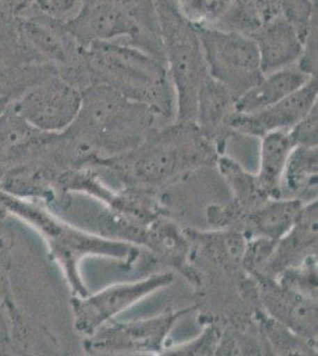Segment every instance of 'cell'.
Instances as JSON below:
<instances>
[{"instance_id": "obj_1", "label": "cell", "mask_w": 318, "mask_h": 356, "mask_svg": "<svg viewBox=\"0 0 318 356\" xmlns=\"http://www.w3.org/2000/svg\"><path fill=\"white\" fill-rule=\"evenodd\" d=\"M81 61L89 86L102 85L158 114L170 115L175 100L166 63L139 49L116 42L82 47Z\"/></svg>"}, {"instance_id": "obj_2", "label": "cell", "mask_w": 318, "mask_h": 356, "mask_svg": "<svg viewBox=\"0 0 318 356\" xmlns=\"http://www.w3.org/2000/svg\"><path fill=\"white\" fill-rule=\"evenodd\" d=\"M65 23L81 47L116 42L166 63L154 0H82Z\"/></svg>"}, {"instance_id": "obj_3", "label": "cell", "mask_w": 318, "mask_h": 356, "mask_svg": "<svg viewBox=\"0 0 318 356\" xmlns=\"http://www.w3.org/2000/svg\"><path fill=\"white\" fill-rule=\"evenodd\" d=\"M164 61L173 83L178 124L196 119L198 95L209 77L198 28L186 21L171 0H154Z\"/></svg>"}, {"instance_id": "obj_4", "label": "cell", "mask_w": 318, "mask_h": 356, "mask_svg": "<svg viewBox=\"0 0 318 356\" xmlns=\"http://www.w3.org/2000/svg\"><path fill=\"white\" fill-rule=\"evenodd\" d=\"M157 114L106 86H89L82 90L77 117L62 134L84 144L127 142L146 132Z\"/></svg>"}, {"instance_id": "obj_5", "label": "cell", "mask_w": 318, "mask_h": 356, "mask_svg": "<svg viewBox=\"0 0 318 356\" xmlns=\"http://www.w3.org/2000/svg\"><path fill=\"white\" fill-rule=\"evenodd\" d=\"M0 203L8 213L24 220L43 235L54 257L65 268V273L77 292L84 293V285L77 273V263L87 254H127L125 246L97 239L95 236L82 233L77 228L65 225L51 213L45 211L37 201L22 199L0 189Z\"/></svg>"}, {"instance_id": "obj_6", "label": "cell", "mask_w": 318, "mask_h": 356, "mask_svg": "<svg viewBox=\"0 0 318 356\" xmlns=\"http://www.w3.org/2000/svg\"><path fill=\"white\" fill-rule=\"evenodd\" d=\"M208 74L238 99L264 76L258 48L245 33L198 28Z\"/></svg>"}, {"instance_id": "obj_7", "label": "cell", "mask_w": 318, "mask_h": 356, "mask_svg": "<svg viewBox=\"0 0 318 356\" xmlns=\"http://www.w3.org/2000/svg\"><path fill=\"white\" fill-rule=\"evenodd\" d=\"M82 90L58 72L50 74L11 102L15 110L37 130L60 134L80 110Z\"/></svg>"}, {"instance_id": "obj_8", "label": "cell", "mask_w": 318, "mask_h": 356, "mask_svg": "<svg viewBox=\"0 0 318 356\" xmlns=\"http://www.w3.org/2000/svg\"><path fill=\"white\" fill-rule=\"evenodd\" d=\"M17 36L33 53L65 76L81 63V47L63 21L42 13L33 5L13 24Z\"/></svg>"}, {"instance_id": "obj_9", "label": "cell", "mask_w": 318, "mask_h": 356, "mask_svg": "<svg viewBox=\"0 0 318 356\" xmlns=\"http://www.w3.org/2000/svg\"><path fill=\"white\" fill-rule=\"evenodd\" d=\"M171 273L149 277L137 283L114 285L90 297L73 300L74 322L77 332L93 335L97 329L113 316L124 312L145 296L173 282Z\"/></svg>"}, {"instance_id": "obj_10", "label": "cell", "mask_w": 318, "mask_h": 356, "mask_svg": "<svg viewBox=\"0 0 318 356\" xmlns=\"http://www.w3.org/2000/svg\"><path fill=\"white\" fill-rule=\"evenodd\" d=\"M57 72L20 41L11 26L0 28V97L11 102Z\"/></svg>"}, {"instance_id": "obj_11", "label": "cell", "mask_w": 318, "mask_h": 356, "mask_svg": "<svg viewBox=\"0 0 318 356\" xmlns=\"http://www.w3.org/2000/svg\"><path fill=\"white\" fill-rule=\"evenodd\" d=\"M317 76L311 77L302 88L265 110L254 113H235L228 126L240 134L262 137L278 130H291L317 105Z\"/></svg>"}, {"instance_id": "obj_12", "label": "cell", "mask_w": 318, "mask_h": 356, "mask_svg": "<svg viewBox=\"0 0 318 356\" xmlns=\"http://www.w3.org/2000/svg\"><path fill=\"white\" fill-rule=\"evenodd\" d=\"M50 136L30 125L10 102L0 114V175L40 158Z\"/></svg>"}, {"instance_id": "obj_13", "label": "cell", "mask_w": 318, "mask_h": 356, "mask_svg": "<svg viewBox=\"0 0 318 356\" xmlns=\"http://www.w3.org/2000/svg\"><path fill=\"white\" fill-rule=\"evenodd\" d=\"M182 312H169L152 320L114 324L101 329L93 344L97 348L159 350L175 321Z\"/></svg>"}, {"instance_id": "obj_14", "label": "cell", "mask_w": 318, "mask_h": 356, "mask_svg": "<svg viewBox=\"0 0 318 356\" xmlns=\"http://www.w3.org/2000/svg\"><path fill=\"white\" fill-rule=\"evenodd\" d=\"M250 36L258 48L264 75L297 65L302 55L303 40L283 16L262 25Z\"/></svg>"}, {"instance_id": "obj_15", "label": "cell", "mask_w": 318, "mask_h": 356, "mask_svg": "<svg viewBox=\"0 0 318 356\" xmlns=\"http://www.w3.org/2000/svg\"><path fill=\"white\" fill-rule=\"evenodd\" d=\"M311 77L314 76L303 72L297 65L265 74L257 85L237 99L235 112L250 114L265 110L302 88Z\"/></svg>"}, {"instance_id": "obj_16", "label": "cell", "mask_w": 318, "mask_h": 356, "mask_svg": "<svg viewBox=\"0 0 318 356\" xmlns=\"http://www.w3.org/2000/svg\"><path fill=\"white\" fill-rule=\"evenodd\" d=\"M262 138L260 170L255 181L262 193L278 196L286 163L296 145L291 138L290 130L273 131Z\"/></svg>"}, {"instance_id": "obj_17", "label": "cell", "mask_w": 318, "mask_h": 356, "mask_svg": "<svg viewBox=\"0 0 318 356\" xmlns=\"http://www.w3.org/2000/svg\"><path fill=\"white\" fill-rule=\"evenodd\" d=\"M279 16L283 15L278 0H232L215 29L250 36Z\"/></svg>"}, {"instance_id": "obj_18", "label": "cell", "mask_w": 318, "mask_h": 356, "mask_svg": "<svg viewBox=\"0 0 318 356\" xmlns=\"http://www.w3.org/2000/svg\"><path fill=\"white\" fill-rule=\"evenodd\" d=\"M235 102L237 97L225 86L208 77L198 95L195 122L207 132L221 130L235 113Z\"/></svg>"}, {"instance_id": "obj_19", "label": "cell", "mask_w": 318, "mask_h": 356, "mask_svg": "<svg viewBox=\"0 0 318 356\" xmlns=\"http://www.w3.org/2000/svg\"><path fill=\"white\" fill-rule=\"evenodd\" d=\"M302 209V203L297 200L277 201L260 208L251 216V220L265 238L278 240L289 233Z\"/></svg>"}, {"instance_id": "obj_20", "label": "cell", "mask_w": 318, "mask_h": 356, "mask_svg": "<svg viewBox=\"0 0 318 356\" xmlns=\"http://www.w3.org/2000/svg\"><path fill=\"white\" fill-rule=\"evenodd\" d=\"M284 172L291 191H299L309 184L315 186L317 177V146H296L291 151Z\"/></svg>"}, {"instance_id": "obj_21", "label": "cell", "mask_w": 318, "mask_h": 356, "mask_svg": "<svg viewBox=\"0 0 318 356\" xmlns=\"http://www.w3.org/2000/svg\"><path fill=\"white\" fill-rule=\"evenodd\" d=\"M178 13L196 28H215L232 0H171Z\"/></svg>"}, {"instance_id": "obj_22", "label": "cell", "mask_w": 318, "mask_h": 356, "mask_svg": "<svg viewBox=\"0 0 318 356\" xmlns=\"http://www.w3.org/2000/svg\"><path fill=\"white\" fill-rule=\"evenodd\" d=\"M282 15L304 41L312 22L317 18V0H278Z\"/></svg>"}, {"instance_id": "obj_23", "label": "cell", "mask_w": 318, "mask_h": 356, "mask_svg": "<svg viewBox=\"0 0 318 356\" xmlns=\"http://www.w3.org/2000/svg\"><path fill=\"white\" fill-rule=\"evenodd\" d=\"M15 246V235L4 220L0 221V303L8 304L10 296V272Z\"/></svg>"}, {"instance_id": "obj_24", "label": "cell", "mask_w": 318, "mask_h": 356, "mask_svg": "<svg viewBox=\"0 0 318 356\" xmlns=\"http://www.w3.org/2000/svg\"><path fill=\"white\" fill-rule=\"evenodd\" d=\"M296 146H317V105L290 130Z\"/></svg>"}, {"instance_id": "obj_25", "label": "cell", "mask_w": 318, "mask_h": 356, "mask_svg": "<svg viewBox=\"0 0 318 356\" xmlns=\"http://www.w3.org/2000/svg\"><path fill=\"white\" fill-rule=\"evenodd\" d=\"M317 22L316 18L303 41L302 55L297 67L311 76H317Z\"/></svg>"}, {"instance_id": "obj_26", "label": "cell", "mask_w": 318, "mask_h": 356, "mask_svg": "<svg viewBox=\"0 0 318 356\" xmlns=\"http://www.w3.org/2000/svg\"><path fill=\"white\" fill-rule=\"evenodd\" d=\"M33 3L42 13L65 22L77 13L82 0H33Z\"/></svg>"}, {"instance_id": "obj_27", "label": "cell", "mask_w": 318, "mask_h": 356, "mask_svg": "<svg viewBox=\"0 0 318 356\" xmlns=\"http://www.w3.org/2000/svg\"><path fill=\"white\" fill-rule=\"evenodd\" d=\"M33 6V0H0V28L13 24Z\"/></svg>"}, {"instance_id": "obj_28", "label": "cell", "mask_w": 318, "mask_h": 356, "mask_svg": "<svg viewBox=\"0 0 318 356\" xmlns=\"http://www.w3.org/2000/svg\"><path fill=\"white\" fill-rule=\"evenodd\" d=\"M13 350L11 328L8 321L5 318L4 312L0 309V355H5Z\"/></svg>"}, {"instance_id": "obj_29", "label": "cell", "mask_w": 318, "mask_h": 356, "mask_svg": "<svg viewBox=\"0 0 318 356\" xmlns=\"http://www.w3.org/2000/svg\"><path fill=\"white\" fill-rule=\"evenodd\" d=\"M8 104H10V102H8V99H5V97H0V114L4 112L5 108L8 107Z\"/></svg>"}, {"instance_id": "obj_30", "label": "cell", "mask_w": 318, "mask_h": 356, "mask_svg": "<svg viewBox=\"0 0 318 356\" xmlns=\"http://www.w3.org/2000/svg\"><path fill=\"white\" fill-rule=\"evenodd\" d=\"M8 211H6V209H5V207L0 203V221L1 220L6 219V216H8Z\"/></svg>"}]
</instances>
